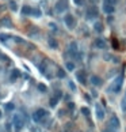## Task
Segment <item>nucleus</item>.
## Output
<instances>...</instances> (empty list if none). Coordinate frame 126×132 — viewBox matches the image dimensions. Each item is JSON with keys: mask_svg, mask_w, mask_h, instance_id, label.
I'll use <instances>...</instances> for the list:
<instances>
[{"mask_svg": "<svg viewBox=\"0 0 126 132\" xmlns=\"http://www.w3.org/2000/svg\"><path fill=\"white\" fill-rule=\"evenodd\" d=\"M49 113H47L45 109H42V108H40V109H37L35 112L33 113V121H35V122H40L43 120V117H46Z\"/></svg>", "mask_w": 126, "mask_h": 132, "instance_id": "f257e3e1", "label": "nucleus"}, {"mask_svg": "<svg viewBox=\"0 0 126 132\" xmlns=\"http://www.w3.org/2000/svg\"><path fill=\"white\" fill-rule=\"evenodd\" d=\"M23 125H25V120L22 119L21 115H15L14 116V127H15V132H21Z\"/></svg>", "mask_w": 126, "mask_h": 132, "instance_id": "f03ea898", "label": "nucleus"}, {"mask_svg": "<svg viewBox=\"0 0 126 132\" xmlns=\"http://www.w3.org/2000/svg\"><path fill=\"white\" fill-rule=\"evenodd\" d=\"M64 22H65V25L68 29H73L75 25H76V21H75V16L73 15H71V14H66L65 18H64Z\"/></svg>", "mask_w": 126, "mask_h": 132, "instance_id": "7ed1b4c3", "label": "nucleus"}, {"mask_svg": "<svg viewBox=\"0 0 126 132\" xmlns=\"http://www.w3.org/2000/svg\"><path fill=\"white\" fill-rule=\"evenodd\" d=\"M54 8H56L57 12H64L68 8V0H59V2L56 3Z\"/></svg>", "mask_w": 126, "mask_h": 132, "instance_id": "20e7f679", "label": "nucleus"}, {"mask_svg": "<svg viewBox=\"0 0 126 132\" xmlns=\"http://www.w3.org/2000/svg\"><path fill=\"white\" fill-rule=\"evenodd\" d=\"M122 81H123V78H122V75H118V78L114 81V83H113V90L115 91V93H118L119 90H121V87H122Z\"/></svg>", "mask_w": 126, "mask_h": 132, "instance_id": "39448f33", "label": "nucleus"}, {"mask_svg": "<svg viewBox=\"0 0 126 132\" xmlns=\"http://www.w3.org/2000/svg\"><path fill=\"white\" fill-rule=\"evenodd\" d=\"M95 110H96V117H98L99 120H103L104 119V110H103V108H102L100 103H96L95 105Z\"/></svg>", "mask_w": 126, "mask_h": 132, "instance_id": "423d86ee", "label": "nucleus"}, {"mask_svg": "<svg viewBox=\"0 0 126 132\" xmlns=\"http://www.w3.org/2000/svg\"><path fill=\"white\" fill-rule=\"evenodd\" d=\"M98 16V10H96V7H90L88 10H87V18L88 19H92V18H96Z\"/></svg>", "mask_w": 126, "mask_h": 132, "instance_id": "0eeeda50", "label": "nucleus"}, {"mask_svg": "<svg viewBox=\"0 0 126 132\" xmlns=\"http://www.w3.org/2000/svg\"><path fill=\"white\" fill-rule=\"evenodd\" d=\"M109 124H110V127H113V128H115V129H118L119 127H121V122H119V120H118L117 116H111Z\"/></svg>", "mask_w": 126, "mask_h": 132, "instance_id": "6e6552de", "label": "nucleus"}, {"mask_svg": "<svg viewBox=\"0 0 126 132\" xmlns=\"http://www.w3.org/2000/svg\"><path fill=\"white\" fill-rule=\"evenodd\" d=\"M90 81H91V83H92V86H96V87H99V86L103 84V81H102L99 76H96V75H92Z\"/></svg>", "mask_w": 126, "mask_h": 132, "instance_id": "1a4fd4ad", "label": "nucleus"}, {"mask_svg": "<svg viewBox=\"0 0 126 132\" xmlns=\"http://www.w3.org/2000/svg\"><path fill=\"white\" fill-rule=\"evenodd\" d=\"M0 25L4 26V27H12V22H11V18H8V16H4L0 19Z\"/></svg>", "mask_w": 126, "mask_h": 132, "instance_id": "9d476101", "label": "nucleus"}, {"mask_svg": "<svg viewBox=\"0 0 126 132\" xmlns=\"http://www.w3.org/2000/svg\"><path fill=\"white\" fill-rule=\"evenodd\" d=\"M60 97H61V93H60V91H56V94L52 97V100H50V106H52V108H54V106L57 105V102H59Z\"/></svg>", "mask_w": 126, "mask_h": 132, "instance_id": "9b49d317", "label": "nucleus"}, {"mask_svg": "<svg viewBox=\"0 0 126 132\" xmlns=\"http://www.w3.org/2000/svg\"><path fill=\"white\" fill-rule=\"evenodd\" d=\"M95 46H96V48H99V49H104L107 45H106V41H104V40L96 38V40H95Z\"/></svg>", "mask_w": 126, "mask_h": 132, "instance_id": "f8f14e48", "label": "nucleus"}, {"mask_svg": "<svg viewBox=\"0 0 126 132\" xmlns=\"http://www.w3.org/2000/svg\"><path fill=\"white\" fill-rule=\"evenodd\" d=\"M103 11L106 14H113L115 11V7L114 6H110V4H103Z\"/></svg>", "mask_w": 126, "mask_h": 132, "instance_id": "ddd939ff", "label": "nucleus"}, {"mask_svg": "<svg viewBox=\"0 0 126 132\" xmlns=\"http://www.w3.org/2000/svg\"><path fill=\"white\" fill-rule=\"evenodd\" d=\"M76 76H77V81H79L80 83H85V76H84V71H79L76 74Z\"/></svg>", "mask_w": 126, "mask_h": 132, "instance_id": "4468645a", "label": "nucleus"}, {"mask_svg": "<svg viewBox=\"0 0 126 132\" xmlns=\"http://www.w3.org/2000/svg\"><path fill=\"white\" fill-rule=\"evenodd\" d=\"M31 11H33V8L28 7V6L22 7V15H31Z\"/></svg>", "mask_w": 126, "mask_h": 132, "instance_id": "2eb2a0df", "label": "nucleus"}, {"mask_svg": "<svg viewBox=\"0 0 126 132\" xmlns=\"http://www.w3.org/2000/svg\"><path fill=\"white\" fill-rule=\"evenodd\" d=\"M94 30L96 33H102V31H103V25H102L100 22H95L94 23Z\"/></svg>", "mask_w": 126, "mask_h": 132, "instance_id": "dca6fc26", "label": "nucleus"}, {"mask_svg": "<svg viewBox=\"0 0 126 132\" xmlns=\"http://www.w3.org/2000/svg\"><path fill=\"white\" fill-rule=\"evenodd\" d=\"M47 42H49V46H50L52 49H56L57 46H59V44H57V41H56L54 38H52V37H50L49 40H47Z\"/></svg>", "mask_w": 126, "mask_h": 132, "instance_id": "f3484780", "label": "nucleus"}, {"mask_svg": "<svg viewBox=\"0 0 126 132\" xmlns=\"http://www.w3.org/2000/svg\"><path fill=\"white\" fill-rule=\"evenodd\" d=\"M19 75H21V72H19L18 69H12V72H11V76H9V79H11V81H15L16 78H19Z\"/></svg>", "mask_w": 126, "mask_h": 132, "instance_id": "a211bd4d", "label": "nucleus"}, {"mask_svg": "<svg viewBox=\"0 0 126 132\" xmlns=\"http://www.w3.org/2000/svg\"><path fill=\"white\" fill-rule=\"evenodd\" d=\"M65 67H66L68 71H73V69H75V63H72V61H66Z\"/></svg>", "mask_w": 126, "mask_h": 132, "instance_id": "6ab92c4d", "label": "nucleus"}, {"mask_svg": "<svg viewBox=\"0 0 126 132\" xmlns=\"http://www.w3.org/2000/svg\"><path fill=\"white\" fill-rule=\"evenodd\" d=\"M57 76H59L60 79H64L65 76H66V75H65V71H64V69H57Z\"/></svg>", "mask_w": 126, "mask_h": 132, "instance_id": "aec40b11", "label": "nucleus"}, {"mask_svg": "<svg viewBox=\"0 0 126 132\" xmlns=\"http://www.w3.org/2000/svg\"><path fill=\"white\" fill-rule=\"evenodd\" d=\"M81 113L85 116V117H90V115H91V112H90V109L88 108H85V106H83L81 108Z\"/></svg>", "mask_w": 126, "mask_h": 132, "instance_id": "412c9836", "label": "nucleus"}, {"mask_svg": "<svg viewBox=\"0 0 126 132\" xmlns=\"http://www.w3.org/2000/svg\"><path fill=\"white\" fill-rule=\"evenodd\" d=\"M9 8H11L12 11H18V6H16V3L14 2V0H11V2H9Z\"/></svg>", "mask_w": 126, "mask_h": 132, "instance_id": "4be33fe9", "label": "nucleus"}, {"mask_svg": "<svg viewBox=\"0 0 126 132\" xmlns=\"http://www.w3.org/2000/svg\"><path fill=\"white\" fill-rule=\"evenodd\" d=\"M38 90H40V91H42V93H45V91L47 90L46 84H43V83H40V84H38Z\"/></svg>", "mask_w": 126, "mask_h": 132, "instance_id": "5701e85b", "label": "nucleus"}, {"mask_svg": "<svg viewBox=\"0 0 126 132\" xmlns=\"http://www.w3.org/2000/svg\"><path fill=\"white\" fill-rule=\"evenodd\" d=\"M103 60H106V61H111V60H113V56H111L110 53H104V55H103Z\"/></svg>", "mask_w": 126, "mask_h": 132, "instance_id": "b1692460", "label": "nucleus"}, {"mask_svg": "<svg viewBox=\"0 0 126 132\" xmlns=\"http://www.w3.org/2000/svg\"><path fill=\"white\" fill-rule=\"evenodd\" d=\"M31 15L40 18V16H41V11H40V10H33V11H31Z\"/></svg>", "mask_w": 126, "mask_h": 132, "instance_id": "393cba45", "label": "nucleus"}, {"mask_svg": "<svg viewBox=\"0 0 126 132\" xmlns=\"http://www.w3.org/2000/svg\"><path fill=\"white\" fill-rule=\"evenodd\" d=\"M121 108H122L123 113H126V98H123L122 102H121Z\"/></svg>", "mask_w": 126, "mask_h": 132, "instance_id": "a878e982", "label": "nucleus"}, {"mask_svg": "<svg viewBox=\"0 0 126 132\" xmlns=\"http://www.w3.org/2000/svg\"><path fill=\"white\" fill-rule=\"evenodd\" d=\"M115 3H117V0H104L103 4H110V6H114Z\"/></svg>", "mask_w": 126, "mask_h": 132, "instance_id": "bb28decb", "label": "nucleus"}, {"mask_svg": "<svg viewBox=\"0 0 126 132\" xmlns=\"http://www.w3.org/2000/svg\"><path fill=\"white\" fill-rule=\"evenodd\" d=\"M6 108H7V110H8V112L14 110V103H7V105H6Z\"/></svg>", "mask_w": 126, "mask_h": 132, "instance_id": "cd10ccee", "label": "nucleus"}, {"mask_svg": "<svg viewBox=\"0 0 126 132\" xmlns=\"http://www.w3.org/2000/svg\"><path fill=\"white\" fill-rule=\"evenodd\" d=\"M73 2H75L76 6H83L84 4V0H73Z\"/></svg>", "mask_w": 126, "mask_h": 132, "instance_id": "c85d7f7f", "label": "nucleus"}, {"mask_svg": "<svg viewBox=\"0 0 126 132\" xmlns=\"http://www.w3.org/2000/svg\"><path fill=\"white\" fill-rule=\"evenodd\" d=\"M111 61L115 63V64H118V63H121V59L119 57H114V56H113V60H111Z\"/></svg>", "mask_w": 126, "mask_h": 132, "instance_id": "c756f323", "label": "nucleus"}, {"mask_svg": "<svg viewBox=\"0 0 126 132\" xmlns=\"http://www.w3.org/2000/svg\"><path fill=\"white\" fill-rule=\"evenodd\" d=\"M68 84H69V87H71V90H72V91H75V90H76V87H75V83H73V82H69Z\"/></svg>", "mask_w": 126, "mask_h": 132, "instance_id": "7c9ffc66", "label": "nucleus"}, {"mask_svg": "<svg viewBox=\"0 0 126 132\" xmlns=\"http://www.w3.org/2000/svg\"><path fill=\"white\" fill-rule=\"evenodd\" d=\"M6 128H7V132H11V129H12V125L9 124V122H7V124H6Z\"/></svg>", "mask_w": 126, "mask_h": 132, "instance_id": "2f4dec72", "label": "nucleus"}, {"mask_svg": "<svg viewBox=\"0 0 126 132\" xmlns=\"http://www.w3.org/2000/svg\"><path fill=\"white\" fill-rule=\"evenodd\" d=\"M68 108H69L71 110H73V108H75V103H73V102H71L69 105H68Z\"/></svg>", "mask_w": 126, "mask_h": 132, "instance_id": "473e14b6", "label": "nucleus"}, {"mask_svg": "<svg viewBox=\"0 0 126 132\" xmlns=\"http://www.w3.org/2000/svg\"><path fill=\"white\" fill-rule=\"evenodd\" d=\"M0 57H2V59H3L4 61H8V57H6V56H4L3 53H0Z\"/></svg>", "mask_w": 126, "mask_h": 132, "instance_id": "72a5a7b5", "label": "nucleus"}, {"mask_svg": "<svg viewBox=\"0 0 126 132\" xmlns=\"http://www.w3.org/2000/svg\"><path fill=\"white\" fill-rule=\"evenodd\" d=\"M50 29H53V30H57V27H56V25H54V23H50Z\"/></svg>", "mask_w": 126, "mask_h": 132, "instance_id": "f704fd0d", "label": "nucleus"}, {"mask_svg": "<svg viewBox=\"0 0 126 132\" xmlns=\"http://www.w3.org/2000/svg\"><path fill=\"white\" fill-rule=\"evenodd\" d=\"M113 46L117 49V48H118V42H117V41H113Z\"/></svg>", "mask_w": 126, "mask_h": 132, "instance_id": "c9c22d12", "label": "nucleus"}, {"mask_svg": "<svg viewBox=\"0 0 126 132\" xmlns=\"http://www.w3.org/2000/svg\"><path fill=\"white\" fill-rule=\"evenodd\" d=\"M14 40H15L16 42H23V40H22V38H19V37H15Z\"/></svg>", "mask_w": 126, "mask_h": 132, "instance_id": "e433bc0d", "label": "nucleus"}, {"mask_svg": "<svg viewBox=\"0 0 126 132\" xmlns=\"http://www.w3.org/2000/svg\"><path fill=\"white\" fill-rule=\"evenodd\" d=\"M102 132H114V131H113V129H109V128H106V129H103Z\"/></svg>", "mask_w": 126, "mask_h": 132, "instance_id": "4c0bfd02", "label": "nucleus"}, {"mask_svg": "<svg viewBox=\"0 0 126 132\" xmlns=\"http://www.w3.org/2000/svg\"><path fill=\"white\" fill-rule=\"evenodd\" d=\"M84 97H85V100H87V101H91V98H90V95H88V94H85Z\"/></svg>", "mask_w": 126, "mask_h": 132, "instance_id": "58836bf2", "label": "nucleus"}, {"mask_svg": "<svg viewBox=\"0 0 126 132\" xmlns=\"http://www.w3.org/2000/svg\"><path fill=\"white\" fill-rule=\"evenodd\" d=\"M92 95H94V97L98 95V93H96V90H92Z\"/></svg>", "mask_w": 126, "mask_h": 132, "instance_id": "ea45409f", "label": "nucleus"}, {"mask_svg": "<svg viewBox=\"0 0 126 132\" xmlns=\"http://www.w3.org/2000/svg\"><path fill=\"white\" fill-rule=\"evenodd\" d=\"M2 10H4V6H2V4H0V11Z\"/></svg>", "mask_w": 126, "mask_h": 132, "instance_id": "a19ab883", "label": "nucleus"}, {"mask_svg": "<svg viewBox=\"0 0 126 132\" xmlns=\"http://www.w3.org/2000/svg\"><path fill=\"white\" fill-rule=\"evenodd\" d=\"M3 116V113H2V110H0V117H2Z\"/></svg>", "mask_w": 126, "mask_h": 132, "instance_id": "79ce46f5", "label": "nucleus"}, {"mask_svg": "<svg viewBox=\"0 0 126 132\" xmlns=\"http://www.w3.org/2000/svg\"><path fill=\"white\" fill-rule=\"evenodd\" d=\"M62 132H71V131H62Z\"/></svg>", "mask_w": 126, "mask_h": 132, "instance_id": "37998d69", "label": "nucleus"}, {"mask_svg": "<svg viewBox=\"0 0 126 132\" xmlns=\"http://www.w3.org/2000/svg\"><path fill=\"white\" fill-rule=\"evenodd\" d=\"M125 98H126V95H125Z\"/></svg>", "mask_w": 126, "mask_h": 132, "instance_id": "c03bdc74", "label": "nucleus"}]
</instances>
